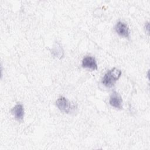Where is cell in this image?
I'll list each match as a JSON object with an SVG mask.
<instances>
[{"mask_svg": "<svg viewBox=\"0 0 150 150\" xmlns=\"http://www.w3.org/2000/svg\"><path fill=\"white\" fill-rule=\"evenodd\" d=\"M115 30L120 36L125 38H128L129 36V27L123 22H118L115 26Z\"/></svg>", "mask_w": 150, "mask_h": 150, "instance_id": "3957f363", "label": "cell"}, {"mask_svg": "<svg viewBox=\"0 0 150 150\" xmlns=\"http://www.w3.org/2000/svg\"><path fill=\"white\" fill-rule=\"evenodd\" d=\"M145 28H146V30H148V32H149V23L148 22L146 23V26H145Z\"/></svg>", "mask_w": 150, "mask_h": 150, "instance_id": "ba28073f", "label": "cell"}, {"mask_svg": "<svg viewBox=\"0 0 150 150\" xmlns=\"http://www.w3.org/2000/svg\"><path fill=\"white\" fill-rule=\"evenodd\" d=\"M11 112L15 119L18 121L22 120L24 116V108L21 104H16L11 110Z\"/></svg>", "mask_w": 150, "mask_h": 150, "instance_id": "8992f818", "label": "cell"}, {"mask_svg": "<svg viewBox=\"0 0 150 150\" xmlns=\"http://www.w3.org/2000/svg\"><path fill=\"white\" fill-rule=\"evenodd\" d=\"M52 53L54 56L59 59H60L63 56V50L59 44H56V46L54 47Z\"/></svg>", "mask_w": 150, "mask_h": 150, "instance_id": "52a82bcc", "label": "cell"}, {"mask_svg": "<svg viewBox=\"0 0 150 150\" xmlns=\"http://www.w3.org/2000/svg\"><path fill=\"white\" fill-rule=\"evenodd\" d=\"M121 75V71L117 68H113L108 70L102 79L103 84L108 88H111L119 79Z\"/></svg>", "mask_w": 150, "mask_h": 150, "instance_id": "6da1fadb", "label": "cell"}, {"mask_svg": "<svg viewBox=\"0 0 150 150\" xmlns=\"http://www.w3.org/2000/svg\"><path fill=\"white\" fill-rule=\"evenodd\" d=\"M56 104L57 108L66 113H70L74 109L75 106L69 102L64 97L61 96L56 101Z\"/></svg>", "mask_w": 150, "mask_h": 150, "instance_id": "7a4b0ae2", "label": "cell"}, {"mask_svg": "<svg viewBox=\"0 0 150 150\" xmlns=\"http://www.w3.org/2000/svg\"><path fill=\"white\" fill-rule=\"evenodd\" d=\"M82 66L93 70H97L98 68L96 59L92 56H86L84 57L82 60Z\"/></svg>", "mask_w": 150, "mask_h": 150, "instance_id": "5b68a950", "label": "cell"}, {"mask_svg": "<svg viewBox=\"0 0 150 150\" xmlns=\"http://www.w3.org/2000/svg\"><path fill=\"white\" fill-rule=\"evenodd\" d=\"M109 103L112 107L118 109H121L122 107V98L116 91H113L110 95Z\"/></svg>", "mask_w": 150, "mask_h": 150, "instance_id": "277c9868", "label": "cell"}]
</instances>
